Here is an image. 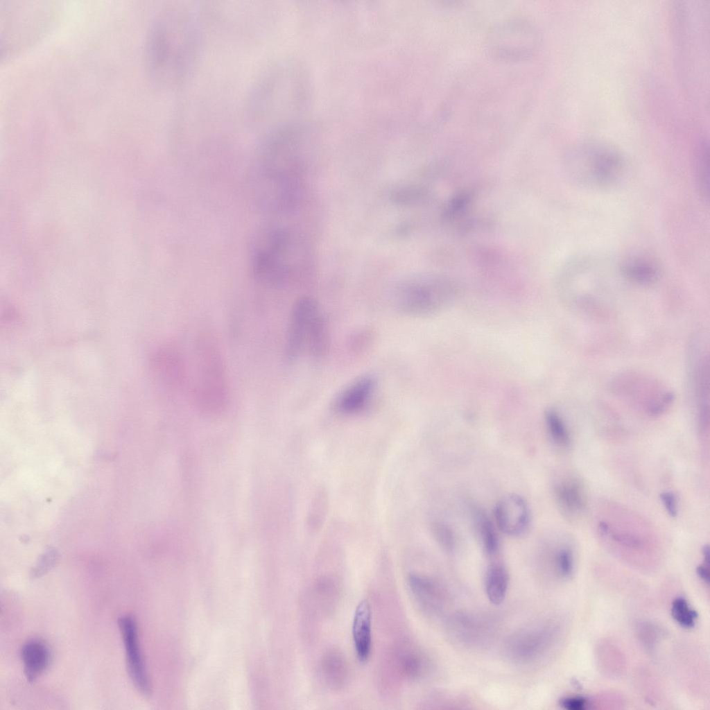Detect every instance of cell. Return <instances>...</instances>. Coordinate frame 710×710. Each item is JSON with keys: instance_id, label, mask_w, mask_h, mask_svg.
<instances>
[{"instance_id": "7402d4cb", "label": "cell", "mask_w": 710, "mask_h": 710, "mask_svg": "<svg viewBox=\"0 0 710 710\" xmlns=\"http://www.w3.org/2000/svg\"><path fill=\"white\" fill-rule=\"evenodd\" d=\"M155 363L161 378L171 386L180 384L182 376L181 359L173 349H164L156 354Z\"/></svg>"}, {"instance_id": "cb8c5ba5", "label": "cell", "mask_w": 710, "mask_h": 710, "mask_svg": "<svg viewBox=\"0 0 710 710\" xmlns=\"http://www.w3.org/2000/svg\"><path fill=\"white\" fill-rule=\"evenodd\" d=\"M476 526L481 544L486 553L494 555L499 549V539L495 528L486 514L477 512L475 516Z\"/></svg>"}, {"instance_id": "9c48e42d", "label": "cell", "mask_w": 710, "mask_h": 710, "mask_svg": "<svg viewBox=\"0 0 710 710\" xmlns=\"http://www.w3.org/2000/svg\"><path fill=\"white\" fill-rule=\"evenodd\" d=\"M123 641L128 672L137 690L144 695L151 693V687L138 638L137 622L130 616L118 619Z\"/></svg>"}, {"instance_id": "1f68e13d", "label": "cell", "mask_w": 710, "mask_h": 710, "mask_svg": "<svg viewBox=\"0 0 710 710\" xmlns=\"http://www.w3.org/2000/svg\"><path fill=\"white\" fill-rule=\"evenodd\" d=\"M560 704L567 710H584L588 706V701L580 696L566 697L560 700Z\"/></svg>"}, {"instance_id": "603a6c76", "label": "cell", "mask_w": 710, "mask_h": 710, "mask_svg": "<svg viewBox=\"0 0 710 710\" xmlns=\"http://www.w3.org/2000/svg\"><path fill=\"white\" fill-rule=\"evenodd\" d=\"M329 331L324 318L318 312L313 318L308 332L306 346L312 356L323 357L329 343Z\"/></svg>"}, {"instance_id": "2e32d148", "label": "cell", "mask_w": 710, "mask_h": 710, "mask_svg": "<svg viewBox=\"0 0 710 710\" xmlns=\"http://www.w3.org/2000/svg\"><path fill=\"white\" fill-rule=\"evenodd\" d=\"M410 591L421 609L427 614L436 612L442 604V592L432 579L417 573L408 576Z\"/></svg>"}, {"instance_id": "4fadbf2b", "label": "cell", "mask_w": 710, "mask_h": 710, "mask_svg": "<svg viewBox=\"0 0 710 710\" xmlns=\"http://www.w3.org/2000/svg\"><path fill=\"white\" fill-rule=\"evenodd\" d=\"M554 496L560 512L567 519L578 518L585 509V489L581 480L575 476L557 482L554 487Z\"/></svg>"}, {"instance_id": "5b68a950", "label": "cell", "mask_w": 710, "mask_h": 710, "mask_svg": "<svg viewBox=\"0 0 710 710\" xmlns=\"http://www.w3.org/2000/svg\"><path fill=\"white\" fill-rule=\"evenodd\" d=\"M287 235L282 230L265 228L254 237L250 247V266L253 278L267 286L284 283L288 269L284 262Z\"/></svg>"}, {"instance_id": "ffe728a7", "label": "cell", "mask_w": 710, "mask_h": 710, "mask_svg": "<svg viewBox=\"0 0 710 710\" xmlns=\"http://www.w3.org/2000/svg\"><path fill=\"white\" fill-rule=\"evenodd\" d=\"M485 582L489 600L494 605L501 604L506 596L509 582L505 566L501 562L492 563L487 568Z\"/></svg>"}, {"instance_id": "484cf974", "label": "cell", "mask_w": 710, "mask_h": 710, "mask_svg": "<svg viewBox=\"0 0 710 710\" xmlns=\"http://www.w3.org/2000/svg\"><path fill=\"white\" fill-rule=\"evenodd\" d=\"M695 178L698 190L702 197L708 199L709 188V152L704 143L698 150L695 160Z\"/></svg>"}, {"instance_id": "7a4b0ae2", "label": "cell", "mask_w": 710, "mask_h": 710, "mask_svg": "<svg viewBox=\"0 0 710 710\" xmlns=\"http://www.w3.org/2000/svg\"><path fill=\"white\" fill-rule=\"evenodd\" d=\"M566 171L575 184L601 191L620 186L628 173L625 161L617 151L600 146L575 151L567 159Z\"/></svg>"}, {"instance_id": "5bb4252c", "label": "cell", "mask_w": 710, "mask_h": 710, "mask_svg": "<svg viewBox=\"0 0 710 710\" xmlns=\"http://www.w3.org/2000/svg\"><path fill=\"white\" fill-rule=\"evenodd\" d=\"M352 632L357 657L365 662L370 658L372 648V611L366 600L360 601L356 607Z\"/></svg>"}, {"instance_id": "3957f363", "label": "cell", "mask_w": 710, "mask_h": 710, "mask_svg": "<svg viewBox=\"0 0 710 710\" xmlns=\"http://www.w3.org/2000/svg\"><path fill=\"white\" fill-rule=\"evenodd\" d=\"M195 400L206 413L223 411L229 400L227 376L222 355L210 336L203 335L196 343Z\"/></svg>"}, {"instance_id": "9a60e30c", "label": "cell", "mask_w": 710, "mask_h": 710, "mask_svg": "<svg viewBox=\"0 0 710 710\" xmlns=\"http://www.w3.org/2000/svg\"><path fill=\"white\" fill-rule=\"evenodd\" d=\"M375 387V381L370 376H363L349 385L335 401L336 409L345 414H353L364 408Z\"/></svg>"}, {"instance_id": "ba28073f", "label": "cell", "mask_w": 710, "mask_h": 710, "mask_svg": "<svg viewBox=\"0 0 710 710\" xmlns=\"http://www.w3.org/2000/svg\"><path fill=\"white\" fill-rule=\"evenodd\" d=\"M319 312L317 302L310 297H302L294 304L289 317L284 347L288 361L295 360L306 347L309 327Z\"/></svg>"}, {"instance_id": "52a82bcc", "label": "cell", "mask_w": 710, "mask_h": 710, "mask_svg": "<svg viewBox=\"0 0 710 710\" xmlns=\"http://www.w3.org/2000/svg\"><path fill=\"white\" fill-rule=\"evenodd\" d=\"M617 383L616 389L622 395L653 417L663 414L674 400L671 391L648 377L628 374L621 376Z\"/></svg>"}, {"instance_id": "6da1fadb", "label": "cell", "mask_w": 710, "mask_h": 710, "mask_svg": "<svg viewBox=\"0 0 710 710\" xmlns=\"http://www.w3.org/2000/svg\"><path fill=\"white\" fill-rule=\"evenodd\" d=\"M199 21L189 9L172 6L153 23L146 42V62L153 80L161 87L177 89L194 72L201 55Z\"/></svg>"}, {"instance_id": "ac0fdd59", "label": "cell", "mask_w": 710, "mask_h": 710, "mask_svg": "<svg viewBox=\"0 0 710 710\" xmlns=\"http://www.w3.org/2000/svg\"><path fill=\"white\" fill-rule=\"evenodd\" d=\"M618 269L626 279L641 286L654 284L659 277L657 265L642 257H632L625 260Z\"/></svg>"}, {"instance_id": "8992f818", "label": "cell", "mask_w": 710, "mask_h": 710, "mask_svg": "<svg viewBox=\"0 0 710 710\" xmlns=\"http://www.w3.org/2000/svg\"><path fill=\"white\" fill-rule=\"evenodd\" d=\"M539 34L530 21L514 19L504 21L490 31L487 46L490 54L501 60L517 61L530 57L537 50Z\"/></svg>"}, {"instance_id": "e575fe53", "label": "cell", "mask_w": 710, "mask_h": 710, "mask_svg": "<svg viewBox=\"0 0 710 710\" xmlns=\"http://www.w3.org/2000/svg\"><path fill=\"white\" fill-rule=\"evenodd\" d=\"M704 562L709 563V545H704L702 550Z\"/></svg>"}, {"instance_id": "30bf717a", "label": "cell", "mask_w": 710, "mask_h": 710, "mask_svg": "<svg viewBox=\"0 0 710 710\" xmlns=\"http://www.w3.org/2000/svg\"><path fill=\"white\" fill-rule=\"evenodd\" d=\"M494 517L499 529L510 536L522 535L528 529L530 512L524 499L517 494H509L496 505Z\"/></svg>"}, {"instance_id": "836d02e7", "label": "cell", "mask_w": 710, "mask_h": 710, "mask_svg": "<svg viewBox=\"0 0 710 710\" xmlns=\"http://www.w3.org/2000/svg\"><path fill=\"white\" fill-rule=\"evenodd\" d=\"M696 573L704 582H709V563L704 562L696 568Z\"/></svg>"}, {"instance_id": "d4e9b609", "label": "cell", "mask_w": 710, "mask_h": 710, "mask_svg": "<svg viewBox=\"0 0 710 710\" xmlns=\"http://www.w3.org/2000/svg\"><path fill=\"white\" fill-rule=\"evenodd\" d=\"M545 422L548 432L556 444L566 447L569 444V434L566 424L556 410L550 408L546 410Z\"/></svg>"}, {"instance_id": "83f0119b", "label": "cell", "mask_w": 710, "mask_h": 710, "mask_svg": "<svg viewBox=\"0 0 710 710\" xmlns=\"http://www.w3.org/2000/svg\"><path fill=\"white\" fill-rule=\"evenodd\" d=\"M554 562L557 571L562 576H570L573 569V557L571 548L566 546L558 548L554 555Z\"/></svg>"}, {"instance_id": "8fae6325", "label": "cell", "mask_w": 710, "mask_h": 710, "mask_svg": "<svg viewBox=\"0 0 710 710\" xmlns=\"http://www.w3.org/2000/svg\"><path fill=\"white\" fill-rule=\"evenodd\" d=\"M551 632L548 627H544L524 630L514 634L508 641V655L519 662L536 659L547 647L551 637Z\"/></svg>"}, {"instance_id": "44dd1931", "label": "cell", "mask_w": 710, "mask_h": 710, "mask_svg": "<svg viewBox=\"0 0 710 710\" xmlns=\"http://www.w3.org/2000/svg\"><path fill=\"white\" fill-rule=\"evenodd\" d=\"M395 662L398 671L405 677L415 679L424 672L425 659L421 652L413 646H401L396 653Z\"/></svg>"}, {"instance_id": "d6986e66", "label": "cell", "mask_w": 710, "mask_h": 710, "mask_svg": "<svg viewBox=\"0 0 710 710\" xmlns=\"http://www.w3.org/2000/svg\"><path fill=\"white\" fill-rule=\"evenodd\" d=\"M321 676L328 686L339 689L345 686L349 677V665L343 654L332 650L327 652L320 662Z\"/></svg>"}, {"instance_id": "f546056e", "label": "cell", "mask_w": 710, "mask_h": 710, "mask_svg": "<svg viewBox=\"0 0 710 710\" xmlns=\"http://www.w3.org/2000/svg\"><path fill=\"white\" fill-rule=\"evenodd\" d=\"M58 558V553L55 551L49 550L46 551L40 557L32 569L31 573V577L33 578H37L44 575L55 565Z\"/></svg>"}, {"instance_id": "f1b7e54d", "label": "cell", "mask_w": 710, "mask_h": 710, "mask_svg": "<svg viewBox=\"0 0 710 710\" xmlns=\"http://www.w3.org/2000/svg\"><path fill=\"white\" fill-rule=\"evenodd\" d=\"M426 196V191L421 188L410 187L396 191L393 195V200L400 204H413L422 200Z\"/></svg>"}, {"instance_id": "277c9868", "label": "cell", "mask_w": 710, "mask_h": 710, "mask_svg": "<svg viewBox=\"0 0 710 710\" xmlns=\"http://www.w3.org/2000/svg\"><path fill=\"white\" fill-rule=\"evenodd\" d=\"M455 295V286L449 278L424 275L402 282L395 291V304L405 315L427 316L446 309Z\"/></svg>"}, {"instance_id": "e0dca14e", "label": "cell", "mask_w": 710, "mask_h": 710, "mask_svg": "<svg viewBox=\"0 0 710 710\" xmlns=\"http://www.w3.org/2000/svg\"><path fill=\"white\" fill-rule=\"evenodd\" d=\"M21 657L24 675L29 682H33L46 669L50 661V652L44 641L31 639L23 645Z\"/></svg>"}, {"instance_id": "7c38bea8", "label": "cell", "mask_w": 710, "mask_h": 710, "mask_svg": "<svg viewBox=\"0 0 710 710\" xmlns=\"http://www.w3.org/2000/svg\"><path fill=\"white\" fill-rule=\"evenodd\" d=\"M692 366L695 402L699 429L704 433L709 428V364L708 354L698 353Z\"/></svg>"}, {"instance_id": "4316f807", "label": "cell", "mask_w": 710, "mask_h": 710, "mask_svg": "<svg viewBox=\"0 0 710 710\" xmlns=\"http://www.w3.org/2000/svg\"><path fill=\"white\" fill-rule=\"evenodd\" d=\"M671 615L682 627L691 628L695 625L698 614L692 609L683 597L676 598L672 603Z\"/></svg>"}, {"instance_id": "d6a6232c", "label": "cell", "mask_w": 710, "mask_h": 710, "mask_svg": "<svg viewBox=\"0 0 710 710\" xmlns=\"http://www.w3.org/2000/svg\"><path fill=\"white\" fill-rule=\"evenodd\" d=\"M660 499L668 514L671 517H676L677 515V506L675 494L670 492H664L661 493Z\"/></svg>"}, {"instance_id": "4dcf8cb0", "label": "cell", "mask_w": 710, "mask_h": 710, "mask_svg": "<svg viewBox=\"0 0 710 710\" xmlns=\"http://www.w3.org/2000/svg\"><path fill=\"white\" fill-rule=\"evenodd\" d=\"M436 540L446 550L450 551L454 546L455 539L451 529L445 523H436L433 528Z\"/></svg>"}]
</instances>
